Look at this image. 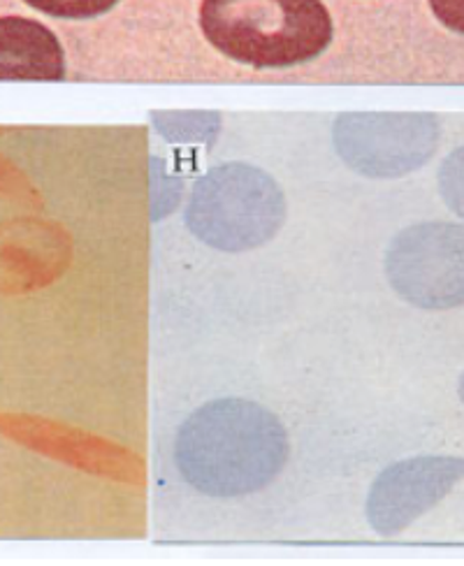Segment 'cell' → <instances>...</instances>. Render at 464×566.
Returning a JSON list of instances; mask_svg holds the SVG:
<instances>
[{
	"instance_id": "5",
	"label": "cell",
	"mask_w": 464,
	"mask_h": 566,
	"mask_svg": "<svg viewBox=\"0 0 464 566\" xmlns=\"http://www.w3.org/2000/svg\"><path fill=\"white\" fill-rule=\"evenodd\" d=\"M464 481V458L430 455L390 464L367 500L371 530L394 536L413 525Z\"/></svg>"
},
{
	"instance_id": "3",
	"label": "cell",
	"mask_w": 464,
	"mask_h": 566,
	"mask_svg": "<svg viewBox=\"0 0 464 566\" xmlns=\"http://www.w3.org/2000/svg\"><path fill=\"white\" fill-rule=\"evenodd\" d=\"M284 219V193L270 177L242 165L207 175L186 207V226L196 238L228 253L267 244Z\"/></svg>"
},
{
	"instance_id": "2",
	"label": "cell",
	"mask_w": 464,
	"mask_h": 566,
	"mask_svg": "<svg viewBox=\"0 0 464 566\" xmlns=\"http://www.w3.org/2000/svg\"><path fill=\"white\" fill-rule=\"evenodd\" d=\"M200 29L217 52L255 70L309 63L333 42L323 0H202Z\"/></svg>"
},
{
	"instance_id": "9",
	"label": "cell",
	"mask_w": 464,
	"mask_h": 566,
	"mask_svg": "<svg viewBox=\"0 0 464 566\" xmlns=\"http://www.w3.org/2000/svg\"><path fill=\"white\" fill-rule=\"evenodd\" d=\"M441 27L464 38V0H428Z\"/></svg>"
},
{
	"instance_id": "6",
	"label": "cell",
	"mask_w": 464,
	"mask_h": 566,
	"mask_svg": "<svg viewBox=\"0 0 464 566\" xmlns=\"http://www.w3.org/2000/svg\"><path fill=\"white\" fill-rule=\"evenodd\" d=\"M65 54L54 31L29 17H0V82H59Z\"/></svg>"
},
{
	"instance_id": "4",
	"label": "cell",
	"mask_w": 464,
	"mask_h": 566,
	"mask_svg": "<svg viewBox=\"0 0 464 566\" xmlns=\"http://www.w3.org/2000/svg\"><path fill=\"white\" fill-rule=\"evenodd\" d=\"M386 276L404 302L425 312L464 304V223L425 221L404 228L386 253Z\"/></svg>"
},
{
	"instance_id": "10",
	"label": "cell",
	"mask_w": 464,
	"mask_h": 566,
	"mask_svg": "<svg viewBox=\"0 0 464 566\" xmlns=\"http://www.w3.org/2000/svg\"><path fill=\"white\" fill-rule=\"evenodd\" d=\"M457 395H460V399H462V405H464V371L460 374V381H457Z\"/></svg>"
},
{
	"instance_id": "8",
	"label": "cell",
	"mask_w": 464,
	"mask_h": 566,
	"mask_svg": "<svg viewBox=\"0 0 464 566\" xmlns=\"http://www.w3.org/2000/svg\"><path fill=\"white\" fill-rule=\"evenodd\" d=\"M439 193L453 214L464 219V149L455 151L441 168Z\"/></svg>"
},
{
	"instance_id": "7",
	"label": "cell",
	"mask_w": 464,
	"mask_h": 566,
	"mask_svg": "<svg viewBox=\"0 0 464 566\" xmlns=\"http://www.w3.org/2000/svg\"><path fill=\"white\" fill-rule=\"evenodd\" d=\"M29 8L54 19H96L119 6V0H23Z\"/></svg>"
},
{
	"instance_id": "1",
	"label": "cell",
	"mask_w": 464,
	"mask_h": 566,
	"mask_svg": "<svg viewBox=\"0 0 464 566\" xmlns=\"http://www.w3.org/2000/svg\"><path fill=\"white\" fill-rule=\"evenodd\" d=\"M181 476L217 500L270 485L288 460L282 420L246 399H217L186 418L175 441Z\"/></svg>"
}]
</instances>
